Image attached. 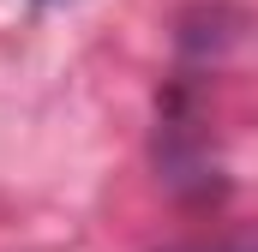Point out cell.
<instances>
[{"label": "cell", "instance_id": "1", "mask_svg": "<svg viewBox=\"0 0 258 252\" xmlns=\"http://www.w3.org/2000/svg\"><path fill=\"white\" fill-rule=\"evenodd\" d=\"M156 252H258V228H234V234H204V240H174Z\"/></svg>", "mask_w": 258, "mask_h": 252}, {"label": "cell", "instance_id": "2", "mask_svg": "<svg viewBox=\"0 0 258 252\" xmlns=\"http://www.w3.org/2000/svg\"><path fill=\"white\" fill-rule=\"evenodd\" d=\"M30 6H48V0H30Z\"/></svg>", "mask_w": 258, "mask_h": 252}]
</instances>
